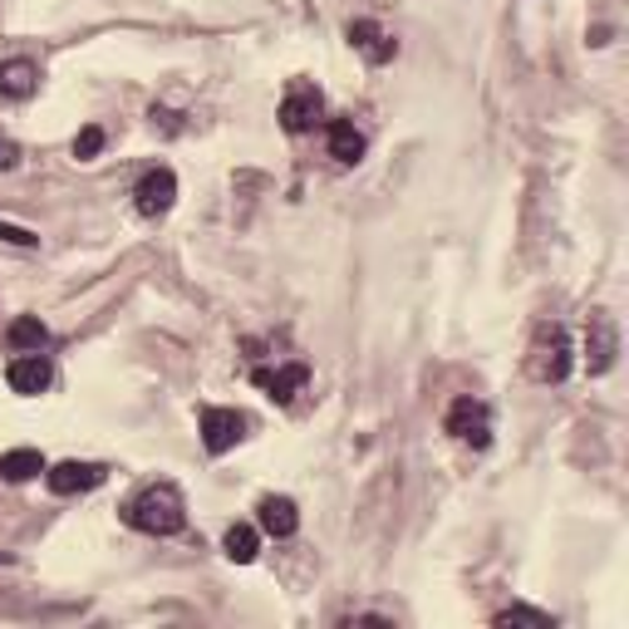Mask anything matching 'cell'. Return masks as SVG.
I'll use <instances>...</instances> for the list:
<instances>
[{"label":"cell","instance_id":"cell-16","mask_svg":"<svg viewBox=\"0 0 629 629\" xmlns=\"http://www.w3.org/2000/svg\"><path fill=\"white\" fill-rule=\"evenodd\" d=\"M40 473H44V457L35 448H16V453L0 457V477H6V483H30V477H40Z\"/></svg>","mask_w":629,"mask_h":629},{"label":"cell","instance_id":"cell-5","mask_svg":"<svg viewBox=\"0 0 629 629\" xmlns=\"http://www.w3.org/2000/svg\"><path fill=\"white\" fill-rule=\"evenodd\" d=\"M242 438H246V414H236V408H202V443H207L212 457L232 453Z\"/></svg>","mask_w":629,"mask_h":629},{"label":"cell","instance_id":"cell-1","mask_svg":"<svg viewBox=\"0 0 629 629\" xmlns=\"http://www.w3.org/2000/svg\"><path fill=\"white\" fill-rule=\"evenodd\" d=\"M123 521L143 536H177L187 526V507H182V491L173 483H153L123 507Z\"/></svg>","mask_w":629,"mask_h":629},{"label":"cell","instance_id":"cell-9","mask_svg":"<svg viewBox=\"0 0 629 629\" xmlns=\"http://www.w3.org/2000/svg\"><path fill=\"white\" fill-rule=\"evenodd\" d=\"M251 379L266 388L276 404H291V398L311 384V369H305V364H281V369H251Z\"/></svg>","mask_w":629,"mask_h":629},{"label":"cell","instance_id":"cell-20","mask_svg":"<svg viewBox=\"0 0 629 629\" xmlns=\"http://www.w3.org/2000/svg\"><path fill=\"white\" fill-rule=\"evenodd\" d=\"M0 242H10V246H35L40 236H35V232H26V226H10V222H0Z\"/></svg>","mask_w":629,"mask_h":629},{"label":"cell","instance_id":"cell-7","mask_svg":"<svg viewBox=\"0 0 629 629\" xmlns=\"http://www.w3.org/2000/svg\"><path fill=\"white\" fill-rule=\"evenodd\" d=\"M44 477H50V491L74 497V491H94L109 477V467L104 463H60V467H44Z\"/></svg>","mask_w":629,"mask_h":629},{"label":"cell","instance_id":"cell-12","mask_svg":"<svg viewBox=\"0 0 629 629\" xmlns=\"http://www.w3.org/2000/svg\"><path fill=\"white\" fill-rule=\"evenodd\" d=\"M256 521H261V531H266V536L285 541V536H295V526H301V511H295L291 497H261Z\"/></svg>","mask_w":629,"mask_h":629},{"label":"cell","instance_id":"cell-19","mask_svg":"<svg viewBox=\"0 0 629 629\" xmlns=\"http://www.w3.org/2000/svg\"><path fill=\"white\" fill-rule=\"evenodd\" d=\"M99 148H104V129L89 123V129L74 139V158H79V163H89V158H99Z\"/></svg>","mask_w":629,"mask_h":629},{"label":"cell","instance_id":"cell-14","mask_svg":"<svg viewBox=\"0 0 629 629\" xmlns=\"http://www.w3.org/2000/svg\"><path fill=\"white\" fill-rule=\"evenodd\" d=\"M35 84H40V70L30 60L0 64V94H6V99H30V94H35Z\"/></svg>","mask_w":629,"mask_h":629},{"label":"cell","instance_id":"cell-18","mask_svg":"<svg viewBox=\"0 0 629 629\" xmlns=\"http://www.w3.org/2000/svg\"><path fill=\"white\" fill-rule=\"evenodd\" d=\"M491 625H501V629H507V625H536V629H551L556 620H551L546 610H526V605H511V610H501Z\"/></svg>","mask_w":629,"mask_h":629},{"label":"cell","instance_id":"cell-11","mask_svg":"<svg viewBox=\"0 0 629 629\" xmlns=\"http://www.w3.org/2000/svg\"><path fill=\"white\" fill-rule=\"evenodd\" d=\"M349 44H354V50H359L369 64H388V60L398 54V40H388L384 30L374 26V20H354V26H349Z\"/></svg>","mask_w":629,"mask_h":629},{"label":"cell","instance_id":"cell-3","mask_svg":"<svg viewBox=\"0 0 629 629\" xmlns=\"http://www.w3.org/2000/svg\"><path fill=\"white\" fill-rule=\"evenodd\" d=\"M319 119H325V94H319L315 84H305V79H295L281 99V129L291 133V139H301V133H311Z\"/></svg>","mask_w":629,"mask_h":629},{"label":"cell","instance_id":"cell-13","mask_svg":"<svg viewBox=\"0 0 629 629\" xmlns=\"http://www.w3.org/2000/svg\"><path fill=\"white\" fill-rule=\"evenodd\" d=\"M329 158H335V163H345V168H354L364 158V133L354 129L349 119L329 123Z\"/></svg>","mask_w":629,"mask_h":629},{"label":"cell","instance_id":"cell-10","mask_svg":"<svg viewBox=\"0 0 629 629\" xmlns=\"http://www.w3.org/2000/svg\"><path fill=\"white\" fill-rule=\"evenodd\" d=\"M586 349H590V374H605L615 364V349H620V335H615V319L605 311L590 315V335H586Z\"/></svg>","mask_w":629,"mask_h":629},{"label":"cell","instance_id":"cell-4","mask_svg":"<svg viewBox=\"0 0 629 629\" xmlns=\"http://www.w3.org/2000/svg\"><path fill=\"white\" fill-rule=\"evenodd\" d=\"M443 428H448L457 443H467V448L483 453L491 443V408L483 404V398H457V404L448 408V418H443Z\"/></svg>","mask_w":629,"mask_h":629},{"label":"cell","instance_id":"cell-2","mask_svg":"<svg viewBox=\"0 0 629 629\" xmlns=\"http://www.w3.org/2000/svg\"><path fill=\"white\" fill-rule=\"evenodd\" d=\"M526 369H531L536 384H566L570 374V339L560 325H541L531 339V354H526Z\"/></svg>","mask_w":629,"mask_h":629},{"label":"cell","instance_id":"cell-8","mask_svg":"<svg viewBox=\"0 0 629 629\" xmlns=\"http://www.w3.org/2000/svg\"><path fill=\"white\" fill-rule=\"evenodd\" d=\"M50 379H54V369H50L44 354H20V359H10V369H6V384L16 388V394H26V398L44 394Z\"/></svg>","mask_w":629,"mask_h":629},{"label":"cell","instance_id":"cell-21","mask_svg":"<svg viewBox=\"0 0 629 629\" xmlns=\"http://www.w3.org/2000/svg\"><path fill=\"white\" fill-rule=\"evenodd\" d=\"M10 168H20V148L10 139H0V173H10Z\"/></svg>","mask_w":629,"mask_h":629},{"label":"cell","instance_id":"cell-17","mask_svg":"<svg viewBox=\"0 0 629 629\" xmlns=\"http://www.w3.org/2000/svg\"><path fill=\"white\" fill-rule=\"evenodd\" d=\"M226 556L236 560V566H251L256 560V551H261V531L256 526H246V521H236V526H226Z\"/></svg>","mask_w":629,"mask_h":629},{"label":"cell","instance_id":"cell-15","mask_svg":"<svg viewBox=\"0 0 629 629\" xmlns=\"http://www.w3.org/2000/svg\"><path fill=\"white\" fill-rule=\"evenodd\" d=\"M6 345H10V349H20V354H40L44 345H50V329H44L35 315H20V319H10Z\"/></svg>","mask_w":629,"mask_h":629},{"label":"cell","instance_id":"cell-6","mask_svg":"<svg viewBox=\"0 0 629 629\" xmlns=\"http://www.w3.org/2000/svg\"><path fill=\"white\" fill-rule=\"evenodd\" d=\"M133 202H139L143 216H163V212L177 202V177H173V168H148V173L139 177V187H133Z\"/></svg>","mask_w":629,"mask_h":629}]
</instances>
